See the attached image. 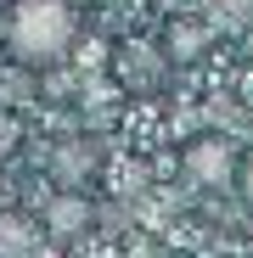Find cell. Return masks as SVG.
<instances>
[{
	"instance_id": "2",
	"label": "cell",
	"mask_w": 253,
	"mask_h": 258,
	"mask_svg": "<svg viewBox=\"0 0 253 258\" xmlns=\"http://www.w3.org/2000/svg\"><path fill=\"white\" fill-rule=\"evenodd\" d=\"M186 174H191L197 185H225V180H231V146L214 141V135L191 141V146H186Z\"/></svg>"
},
{
	"instance_id": "7",
	"label": "cell",
	"mask_w": 253,
	"mask_h": 258,
	"mask_svg": "<svg viewBox=\"0 0 253 258\" xmlns=\"http://www.w3.org/2000/svg\"><path fill=\"white\" fill-rule=\"evenodd\" d=\"M236 191H242V202L253 208V152H247V157L236 163Z\"/></svg>"
},
{
	"instance_id": "5",
	"label": "cell",
	"mask_w": 253,
	"mask_h": 258,
	"mask_svg": "<svg viewBox=\"0 0 253 258\" xmlns=\"http://www.w3.org/2000/svg\"><path fill=\"white\" fill-rule=\"evenodd\" d=\"M45 219H51V230H57V236H79L84 225H90V202L68 191V197H57V202L45 208Z\"/></svg>"
},
{
	"instance_id": "6",
	"label": "cell",
	"mask_w": 253,
	"mask_h": 258,
	"mask_svg": "<svg viewBox=\"0 0 253 258\" xmlns=\"http://www.w3.org/2000/svg\"><path fill=\"white\" fill-rule=\"evenodd\" d=\"M203 45H208V34H203L197 23H186V17H180L175 28H169V56H175V62H180V56L191 62V56H197Z\"/></svg>"
},
{
	"instance_id": "4",
	"label": "cell",
	"mask_w": 253,
	"mask_h": 258,
	"mask_svg": "<svg viewBox=\"0 0 253 258\" xmlns=\"http://www.w3.org/2000/svg\"><path fill=\"white\" fill-rule=\"evenodd\" d=\"M45 247V230L23 213H0V258H39Z\"/></svg>"
},
{
	"instance_id": "1",
	"label": "cell",
	"mask_w": 253,
	"mask_h": 258,
	"mask_svg": "<svg viewBox=\"0 0 253 258\" xmlns=\"http://www.w3.org/2000/svg\"><path fill=\"white\" fill-rule=\"evenodd\" d=\"M73 12L62 0H17L6 12V51L23 62V68H51L73 51Z\"/></svg>"
},
{
	"instance_id": "3",
	"label": "cell",
	"mask_w": 253,
	"mask_h": 258,
	"mask_svg": "<svg viewBox=\"0 0 253 258\" xmlns=\"http://www.w3.org/2000/svg\"><path fill=\"white\" fill-rule=\"evenodd\" d=\"M163 68H169V56L158 51V45H118V79L130 84V90H152V84L163 79Z\"/></svg>"
}]
</instances>
